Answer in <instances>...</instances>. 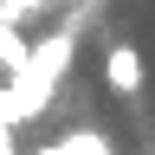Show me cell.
<instances>
[{"label": "cell", "instance_id": "obj_5", "mask_svg": "<svg viewBox=\"0 0 155 155\" xmlns=\"http://www.w3.org/2000/svg\"><path fill=\"white\" fill-rule=\"evenodd\" d=\"M26 58H32V45H26V32H19V19L0 13V71H19Z\"/></svg>", "mask_w": 155, "mask_h": 155}, {"label": "cell", "instance_id": "obj_1", "mask_svg": "<svg viewBox=\"0 0 155 155\" xmlns=\"http://www.w3.org/2000/svg\"><path fill=\"white\" fill-rule=\"evenodd\" d=\"M71 58H78V26H52V32H45V39L32 45V58H26V65H19L13 78H19V84L32 91V104L45 110L52 97H58V84H65Z\"/></svg>", "mask_w": 155, "mask_h": 155}, {"label": "cell", "instance_id": "obj_4", "mask_svg": "<svg viewBox=\"0 0 155 155\" xmlns=\"http://www.w3.org/2000/svg\"><path fill=\"white\" fill-rule=\"evenodd\" d=\"M0 116H7V123L19 129V123H39V104H32V91L26 84H19V78L7 71V78H0Z\"/></svg>", "mask_w": 155, "mask_h": 155}, {"label": "cell", "instance_id": "obj_3", "mask_svg": "<svg viewBox=\"0 0 155 155\" xmlns=\"http://www.w3.org/2000/svg\"><path fill=\"white\" fill-rule=\"evenodd\" d=\"M45 155H110V136L97 129V123H78V129H65V136H52Z\"/></svg>", "mask_w": 155, "mask_h": 155}, {"label": "cell", "instance_id": "obj_6", "mask_svg": "<svg viewBox=\"0 0 155 155\" xmlns=\"http://www.w3.org/2000/svg\"><path fill=\"white\" fill-rule=\"evenodd\" d=\"M19 149V136H13V123H7V116H0V155H13Z\"/></svg>", "mask_w": 155, "mask_h": 155}, {"label": "cell", "instance_id": "obj_2", "mask_svg": "<svg viewBox=\"0 0 155 155\" xmlns=\"http://www.w3.org/2000/svg\"><path fill=\"white\" fill-rule=\"evenodd\" d=\"M104 84H110L116 97H142V84H149V71H142V52H136L129 39H116V45L104 52Z\"/></svg>", "mask_w": 155, "mask_h": 155}]
</instances>
